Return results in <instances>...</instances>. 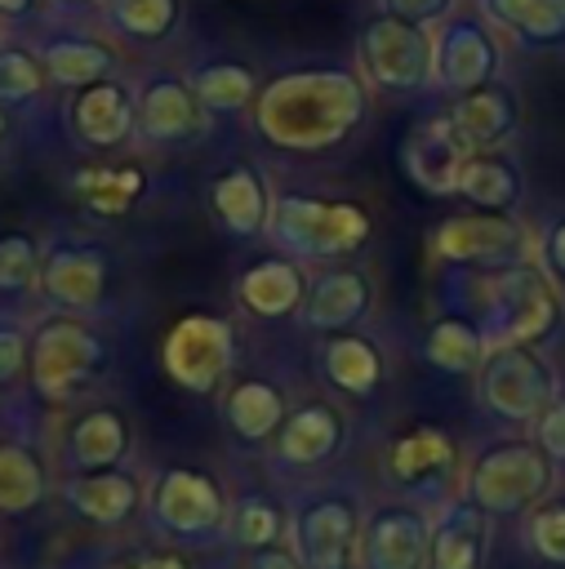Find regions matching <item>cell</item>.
I'll return each instance as SVG.
<instances>
[{
  "label": "cell",
  "instance_id": "16",
  "mask_svg": "<svg viewBox=\"0 0 565 569\" xmlns=\"http://www.w3.org/2000/svg\"><path fill=\"white\" fill-rule=\"evenodd\" d=\"M356 542V507L343 498H325L303 511L298 520V547L307 569H343L347 551Z\"/></svg>",
  "mask_w": 565,
  "mask_h": 569
},
{
  "label": "cell",
  "instance_id": "41",
  "mask_svg": "<svg viewBox=\"0 0 565 569\" xmlns=\"http://www.w3.org/2000/svg\"><path fill=\"white\" fill-rule=\"evenodd\" d=\"M378 4H383L387 18H400V22H414V27H432L454 9V0H378Z\"/></svg>",
  "mask_w": 565,
  "mask_h": 569
},
{
  "label": "cell",
  "instance_id": "10",
  "mask_svg": "<svg viewBox=\"0 0 565 569\" xmlns=\"http://www.w3.org/2000/svg\"><path fill=\"white\" fill-rule=\"evenodd\" d=\"M494 71H498V44L480 18H454L436 36V80L445 89L472 93L480 84H494Z\"/></svg>",
  "mask_w": 565,
  "mask_h": 569
},
{
  "label": "cell",
  "instance_id": "3",
  "mask_svg": "<svg viewBox=\"0 0 565 569\" xmlns=\"http://www.w3.org/2000/svg\"><path fill=\"white\" fill-rule=\"evenodd\" d=\"M360 67L378 89H423L436 80V36L383 13L360 31Z\"/></svg>",
  "mask_w": 565,
  "mask_h": 569
},
{
  "label": "cell",
  "instance_id": "4",
  "mask_svg": "<svg viewBox=\"0 0 565 569\" xmlns=\"http://www.w3.org/2000/svg\"><path fill=\"white\" fill-rule=\"evenodd\" d=\"M236 356V333L218 316H182L165 338V369L187 391H214Z\"/></svg>",
  "mask_w": 565,
  "mask_h": 569
},
{
  "label": "cell",
  "instance_id": "22",
  "mask_svg": "<svg viewBox=\"0 0 565 569\" xmlns=\"http://www.w3.org/2000/svg\"><path fill=\"white\" fill-rule=\"evenodd\" d=\"M44 293L67 302V307H93L102 298V284H107V271H102V258L89 253V249H58L44 271Z\"/></svg>",
  "mask_w": 565,
  "mask_h": 569
},
{
  "label": "cell",
  "instance_id": "37",
  "mask_svg": "<svg viewBox=\"0 0 565 569\" xmlns=\"http://www.w3.org/2000/svg\"><path fill=\"white\" fill-rule=\"evenodd\" d=\"M40 276V249L31 236L13 231V236H0V289L4 293H22L31 289Z\"/></svg>",
  "mask_w": 565,
  "mask_h": 569
},
{
  "label": "cell",
  "instance_id": "39",
  "mask_svg": "<svg viewBox=\"0 0 565 569\" xmlns=\"http://www.w3.org/2000/svg\"><path fill=\"white\" fill-rule=\"evenodd\" d=\"M236 533H240L245 547H258V551L271 547L276 533H280V516H276V507L262 502V498H249V502L240 507V516H236Z\"/></svg>",
  "mask_w": 565,
  "mask_h": 569
},
{
  "label": "cell",
  "instance_id": "49",
  "mask_svg": "<svg viewBox=\"0 0 565 569\" xmlns=\"http://www.w3.org/2000/svg\"><path fill=\"white\" fill-rule=\"evenodd\" d=\"M0 138H4V107H0Z\"/></svg>",
  "mask_w": 565,
  "mask_h": 569
},
{
  "label": "cell",
  "instance_id": "47",
  "mask_svg": "<svg viewBox=\"0 0 565 569\" xmlns=\"http://www.w3.org/2000/svg\"><path fill=\"white\" fill-rule=\"evenodd\" d=\"M129 569H187L178 556H147V560H138V565H129Z\"/></svg>",
  "mask_w": 565,
  "mask_h": 569
},
{
  "label": "cell",
  "instance_id": "15",
  "mask_svg": "<svg viewBox=\"0 0 565 569\" xmlns=\"http://www.w3.org/2000/svg\"><path fill=\"white\" fill-rule=\"evenodd\" d=\"M521 244V227L503 213H463L436 227L432 249L440 258L454 262H472V258H507Z\"/></svg>",
  "mask_w": 565,
  "mask_h": 569
},
{
  "label": "cell",
  "instance_id": "44",
  "mask_svg": "<svg viewBox=\"0 0 565 569\" xmlns=\"http://www.w3.org/2000/svg\"><path fill=\"white\" fill-rule=\"evenodd\" d=\"M547 258H552L556 276L565 280V222H556V227H552V240H547Z\"/></svg>",
  "mask_w": 565,
  "mask_h": 569
},
{
  "label": "cell",
  "instance_id": "19",
  "mask_svg": "<svg viewBox=\"0 0 565 569\" xmlns=\"http://www.w3.org/2000/svg\"><path fill=\"white\" fill-rule=\"evenodd\" d=\"M521 169L503 156H485V151H472L463 173H458V196L472 200L476 209L485 213H507L521 204Z\"/></svg>",
  "mask_w": 565,
  "mask_h": 569
},
{
  "label": "cell",
  "instance_id": "11",
  "mask_svg": "<svg viewBox=\"0 0 565 569\" xmlns=\"http://www.w3.org/2000/svg\"><path fill=\"white\" fill-rule=\"evenodd\" d=\"M156 520L174 533H200L222 520V493L200 471H165L156 485Z\"/></svg>",
  "mask_w": 565,
  "mask_h": 569
},
{
  "label": "cell",
  "instance_id": "9",
  "mask_svg": "<svg viewBox=\"0 0 565 569\" xmlns=\"http://www.w3.org/2000/svg\"><path fill=\"white\" fill-rule=\"evenodd\" d=\"M467 156H472V147H467V138L458 133L454 116L423 120V124L405 138V147H400L405 173H409L423 191H432V196L458 191V173H463Z\"/></svg>",
  "mask_w": 565,
  "mask_h": 569
},
{
  "label": "cell",
  "instance_id": "14",
  "mask_svg": "<svg viewBox=\"0 0 565 569\" xmlns=\"http://www.w3.org/2000/svg\"><path fill=\"white\" fill-rule=\"evenodd\" d=\"M133 124H138V107L116 80H98L80 89L71 102V129L89 147H120Z\"/></svg>",
  "mask_w": 565,
  "mask_h": 569
},
{
  "label": "cell",
  "instance_id": "20",
  "mask_svg": "<svg viewBox=\"0 0 565 569\" xmlns=\"http://www.w3.org/2000/svg\"><path fill=\"white\" fill-rule=\"evenodd\" d=\"M40 62H44V76L53 84H67V89H89L98 80L111 76L116 67V53L98 40H85V36H62V40H49L40 49Z\"/></svg>",
  "mask_w": 565,
  "mask_h": 569
},
{
  "label": "cell",
  "instance_id": "30",
  "mask_svg": "<svg viewBox=\"0 0 565 569\" xmlns=\"http://www.w3.org/2000/svg\"><path fill=\"white\" fill-rule=\"evenodd\" d=\"M454 467V445L445 431L436 427H418L409 436H400L391 445V476L405 480V485H423V480H436Z\"/></svg>",
  "mask_w": 565,
  "mask_h": 569
},
{
  "label": "cell",
  "instance_id": "28",
  "mask_svg": "<svg viewBox=\"0 0 565 569\" xmlns=\"http://www.w3.org/2000/svg\"><path fill=\"white\" fill-rule=\"evenodd\" d=\"M338 436H343L338 413L325 405H307L280 427V458L294 467H316L338 449Z\"/></svg>",
  "mask_w": 565,
  "mask_h": 569
},
{
  "label": "cell",
  "instance_id": "23",
  "mask_svg": "<svg viewBox=\"0 0 565 569\" xmlns=\"http://www.w3.org/2000/svg\"><path fill=\"white\" fill-rule=\"evenodd\" d=\"M480 13L525 44H565V0H480Z\"/></svg>",
  "mask_w": 565,
  "mask_h": 569
},
{
  "label": "cell",
  "instance_id": "34",
  "mask_svg": "<svg viewBox=\"0 0 565 569\" xmlns=\"http://www.w3.org/2000/svg\"><path fill=\"white\" fill-rule=\"evenodd\" d=\"M44 498V467L22 445H0V511H27Z\"/></svg>",
  "mask_w": 565,
  "mask_h": 569
},
{
  "label": "cell",
  "instance_id": "45",
  "mask_svg": "<svg viewBox=\"0 0 565 569\" xmlns=\"http://www.w3.org/2000/svg\"><path fill=\"white\" fill-rule=\"evenodd\" d=\"M254 569H303V565H298V556H289V551H258Z\"/></svg>",
  "mask_w": 565,
  "mask_h": 569
},
{
  "label": "cell",
  "instance_id": "7",
  "mask_svg": "<svg viewBox=\"0 0 565 569\" xmlns=\"http://www.w3.org/2000/svg\"><path fill=\"white\" fill-rule=\"evenodd\" d=\"M489 302H494L503 347H525V342L543 338L556 320L552 280L538 267H512V271L494 276L489 280Z\"/></svg>",
  "mask_w": 565,
  "mask_h": 569
},
{
  "label": "cell",
  "instance_id": "2",
  "mask_svg": "<svg viewBox=\"0 0 565 569\" xmlns=\"http://www.w3.org/2000/svg\"><path fill=\"white\" fill-rule=\"evenodd\" d=\"M271 236L294 249V253H311V258H338L360 249V240L369 236V213L351 200H316V196H280L271 218H267Z\"/></svg>",
  "mask_w": 565,
  "mask_h": 569
},
{
  "label": "cell",
  "instance_id": "42",
  "mask_svg": "<svg viewBox=\"0 0 565 569\" xmlns=\"http://www.w3.org/2000/svg\"><path fill=\"white\" fill-rule=\"evenodd\" d=\"M538 445H543L547 458L565 462V400H552L538 413Z\"/></svg>",
  "mask_w": 565,
  "mask_h": 569
},
{
  "label": "cell",
  "instance_id": "36",
  "mask_svg": "<svg viewBox=\"0 0 565 569\" xmlns=\"http://www.w3.org/2000/svg\"><path fill=\"white\" fill-rule=\"evenodd\" d=\"M182 0H111V22L133 40H165L178 27Z\"/></svg>",
  "mask_w": 565,
  "mask_h": 569
},
{
  "label": "cell",
  "instance_id": "29",
  "mask_svg": "<svg viewBox=\"0 0 565 569\" xmlns=\"http://www.w3.org/2000/svg\"><path fill=\"white\" fill-rule=\"evenodd\" d=\"M369 307V284L360 271H334V276H320L311 298H307V320L316 329H343L351 325L360 311Z\"/></svg>",
  "mask_w": 565,
  "mask_h": 569
},
{
  "label": "cell",
  "instance_id": "8",
  "mask_svg": "<svg viewBox=\"0 0 565 569\" xmlns=\"http://www.w3.org/2000/svg\"><path fill=\"white\" fill-rule=\"evenodd\" d=\"M98 338L80 320H49L31 342V378L44 400H67L98 365Z\"/></svg>",
  "mask_w": 565,
  "mask_h": 569
},
{
  "label": "cell",
  "instance_id": "13",
  "mask_svg": "<svg viewBox=\"0 0 565 569\" xmlns=\"http://www.w3.org/2000/svg\"><path fill=\"white\" fill-rule=\"evenodd\" d=\"M432 556V525L418 511H378L365 538V569H423Z\"/></svg>",
  "mask_w": 565,
  "mask_h": 569
},
{
  "label": "cell",
  "instance_id": "5",
  "mask_svg": "<svg viewBox=\"0 0 565 569\" xmlns=\"http://www.w3.org/2000/svg\"><path fill=\"white\" fill-rule=\"evenodd\" d=\"M480 391L485 405L503 418H538L556 400V373L529 347H498L494 356H485Z\"/></svg>",
  "mask_w": 565,
  "mask_h": 569
},
{
  "label": "cell",
  "instance_id": "1",
  "mask_svg": "<svg viewBox=\"0 0 565 569\" xmlns=\"http://www.w3.org/2000/svg\"><path fill=\"white\" fill-rule=\"evenodd\" d=\"M258 133L285 151H325L365 116V84L338 67L276 76L258 93Z\"/></svg>",
  "mask_w": 565,
  "mask_h": 569
},
{
  "label": "cell",
  "instance_id": "32",
  "mask_svg": "<svg viewBox=\"0 0 565 569\" xmlns=\"http://www.w3.org/2000/svg\"><path fill=\"white\" fill-rule=\"evenodd\" d=\"M187 84H191V93L200 98L205 111H240L258 98V80L245 62H209Z\"/></svg>",
  "mask_w": 565,
  "mask_h": 569
},
{
  "label": "cell",
  "instance_id": "33",
  "mask_svg": "<svg viewBox=\"0 0 565 569\" xmlns=\"http://www.w3.org/2000/svg\"><path fill=\"white\" fill-rule=\"evenodd\" d=\"M227 422H231L245 440H262V436H271V431L285 422V400H280V391H276L271 382L249 378V382H240V387L227 396Z\"/></svg>",
  "mask_w": 565,
  "mask_h": 569
},
{
  "label": "cell",
  "instance_id": "17",
  "mask_svg": "<svg viewBox=\"0 0 565 569\" xmlns=\"http://www.w3.org/2000/svg\"><path fill=\"white\" fill-rule=\"evenodd\" d=\"M449 116H454L458 133L467 138V147H472V151H485V147H503V142L516 133L521 107H516V93H512V89H503V84H480V89L463 93Z\"/></svg>",
  "mask_w": 565,
  "mask_h": 569
},
{
  "label": "cell",
  "instance_id": "48",
  "mask_svg": "<svg viewBox=\"0 0 565 569\" xmlns=\"http://www.w3.org/2000/svg\"><path fill=\"white\" fill-rule=\"evenodd\" d=\"M58 4H98V0H58Z\"/></svg>",
  "mask_w": 565,
  "mask_h": 569
},
{
  "label": "cell",
  "instance_id": "31",
  "mask_svg": "<svg viewBox=\"0 0 565 569\" xmlns=\"http://www.w3.org/2000/svg\"><path fill=\"white\" fill-rule=\"evenodd\" d=\"M325 373L334 387L351 391V396H365L378 373H383V356L369 338H356V333H338L329 347H325Z\"/></svg>",
  "mask_w": 565,
  "mask_h": 569
},
{
  "label": "cell",
  "instance_id": "27",
  "mask_svg": "<svg viewBox=\"0 0 565 569\" xmlns=\"http://www.w3.org/2000/svg\"><path fill=\"white\" fill-rule=\"evenodd\" d=\"M71 462L85 471H107L111 462L125 458L129 449V427L116 409H89L76 427H71Z\"/></svg>",
  "mask_w": 565,
  "mask_h": 569
},
{
  "label": "cell",
  "instance_id": "46",
  "mask_svg": "<svg viewBox=\"0 0 565 569\" xmlns=\"http://www.w3.org/2000/svg\"><path fill=\"white\" fill-rule=\"evenodd\" d=\"M40 0H0V18H27Z\"/></svg>",
  "mask_w": 565,
  "mask_h": 569
},
{
  "label": "cell",
  "instance_id": "21",
  "mask_svg": "<svg viewBox=\"0 0 565 569\" xmlns=\"http://www.w3.org/2000/svg\"><path fill=\"white\" fill-rule=\"evenodd\" d=\"M209 200H214V213L222 218V227L236 231V236H254V231L271 218V213H267V191H262L258 173L245 169V164L218 173Z\"/></svg>",
  "mask_w": 565,
  "mask_h": 569
},
{
  "label": "cell",
  "instance_id": "38",
  "mask_svg": "<svg viewBox=\"0 0 565 569\" xmlns=\"http://www.w3.org/2000/svg\"><path fill=\"white\" fill-rule=\"evenodd\" d=\"M44 62L27 49H4L0 53V102H27L44 89Z\"/></svg>",
  "mask_w": 565,
  "mask_h": 569
},
{
  "label": "cell",
  "instance_id": "25",
  "mask_svg": "<svg viewBox=\"0 0 565 569\" xmlns=\"http://www.w3.org/2000/svg\"><path fill=\"white\" fill-rule=\"evenodd\" d=\"M303 298V276L285 258H262L240 276V302L254 316H289Z\"/></svg>",
  "mask_w": 565,
  "mask_h": 569
},
{
  "label": "cell",
  "instance_id": "35",
  "mask_svg": "<svg viewBox=\"0 0 565 569\" xmlns=\"http://www.w3.org/2000/svg\"><path fill=\"white\" fill-rule=\"evenodd\" d=\"M423 351H427V360H432L436 369H445V373H472L476 365H485V342H480V333H476L472 325H463V320H440V325H432Z\"/></svg>",
  "mask_w": 565,
  "mask_h": 569
},
{
  "label": "cell",
  "instance_id": "24",
  "mask_svg": "<svg viewBox=\"0 0 565 569\" xmlns=\"http://www.w3.org/2000/svg\"><path fill=\"white\" fill-rule=\"evenodd\" d=\"M142 169L138 164H89V169H76L71 178V191L102 218H116V213H129L133 200L142 196Z\"/></svg>",
  "mask_w": 565,
  "mask_h": 569
},
{
  "label": "cell",
  "instance_id": "40",
  "mask_svg": "<svg viewBox=\"0 0 565 569\" xmlns=\"http://www.w3.org/2000/svg\"><path fill=\"white\" fill-rule=\"evenodd\" d=\"M529 542H534V551H538L543 560L565 565V502H561V507H547V511L534 516V525H529Z\"/></svg>",
  "mask_w": 565,
  "mask_h": 569
},
{
  "label": "cell",
  "instance_id": "26",
  "mask_svg": "<svg viewBox=\"0 0 565 569\" xmlns=\"http://www.w3.org/2000/svg\"><path fill=\"white\" fill-rule=\"evenodd\" d=\"M67 498L80 516L98 525H120L138 507V485L125 471H85L67 485Z\"/></svg>",
  "mask_w": 565,
  "mask_h": 569
},
{
  "label": "cell",
  "instance_id": "12",
  "mask_svg": "<svg viewBox=\"0 0 565 569\" xmlns=\"http://www.w3.org/2000/svg\"><path fill=\"white\" fill-rule=\"evenodd\" d=\"M138 129L151 142H187L205 129V107L187 80L156 76L138 98Z\"/></svg>",
  "mask_w": 565,
  "mask_h": 569
},
{
  "label": "cell",
  "instance_id": "43",
  "mask_svg": "<svg viewBox=\"0 0 565 569\" xmlns=\"http://www.w3.org/2000/svg\"><path fill=\"white\" fill-rule=\"evenodd\" d=\"M27 360H31V351H27L22 333L18 329H0V382H9Z\"/></svg>",
  "mask_w": 565,
  "mask_h": 569
},
{
  "label": "cell",
  "instance_id": "6",
  "mask_svg": "<svg viewBox=\"0 0 565 569\" xmlns=\"http://www.w3.org/2000/svg\"><path fill=\"white\" fill-rule=\"evenodd\" d=\"M552 480L547 453L534 445H498L476 462L472 502L480 511H521L529 507Z\"/></svg>",
  "mask_w": 565,
  "mask_h": 569
},
{
  "label": "cell",
  "instance_id": "18",
  "mask_svg": "<svg viewBox=\"0 0 565 569\" xmlns=\"http://www.w3.org/2000/svg\"><path fill=\"white\" fill-rule=\"evenodd\" d=\"M485 556V516L476 502H458L432 529V569H480Z\"/></svg>",
  "mask_w": 565,
  "mask_h": 569
}]
</instances>
